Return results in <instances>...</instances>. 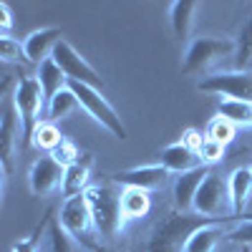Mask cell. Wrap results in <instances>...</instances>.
<instances>
[{
	"label": "cell",
	"mask_w": 252,
	"mask_h": 252,
	"mask_svg": "<svg viewBox=\"0 0 252 252\" xmlns=\"http://www.w3.org/2000/svg\"><path fill=\"white\" fill-rule=\"evenodd\" d=\"M96 232L103 242H116L126 227V217L121 209V187L109 182V184H96L89 187L86 192Z\"/></svg>",
	"instance_id": "obj_1"
},
{
	"label": "cell",
	"mask_w": 252,
	"mask_h": 252,
	"mask_svg": "<svg viewBox=\"0 0 252 252\" xmlns=\"http://www.w3.org/2000/svg\"><path fill=\"white\" fill-rule=\"evenodd\" d=\"M237 40L227 35H197L189 40V46L182 58V73L184 76H209L212 68L224 58H235Z\"/></svg>",
	"instance_id": "obj_2"
},
{
	"label": "cell",
	"mask_w": 252,
	"mask_h": 252,
	"mask_svg": "<svg viewBox=\"0 0 252 252\" xmlns=\"http://www.w3.org/2000/svg\"><path fill=\"white\" fill-rule=\"evenodd\" d=\"M207 222H215V220H204L194 212H189V215L174 212L157 224L149 242H146V252H184L189 237Z\"/></svg>",
	"instance_id": "obj_3"
},
{
	"label": "cell",
	"mask_w": 252,
	"mask_h": 252,
	"mask_svg": "<svg viewBox=\"0 0 252 252\" xmlns=\"http://www.w3.org/2000/svg\"><path fill=\"white\" fill-rule=\"evenodd\" d=\"M58 222L63 224V229L81 245L89 250H101V237L96 232L94 224V215L86 194H76V197H66L61 204L58 212Z\"/></svg>",
	"instance_id": "obj_4"
},
{
	"label": "cell",
	"mask_w": 252,
	"mask_h": 252,
	"mask_svg": "<svg viewBox=\"0 0 252 252\" xmlns=\"http://www.w3.org/2000/svg\"><path fill=\"white\" fill-rule=\"evenodd\" d=\"M68 89L78 98L81 109L86 111L96 124H101L111 136H116V139H126V136H129V131H126V126H124L119 111L109 103V98L101 94V89L86 86V83H76V81H68Z\"/></svg>",
	"instance_id": "obj_5"
},
{
	"label": "cell",
	"mask_w": 252,
	"mask_h": 252,
	"mask_svg": "<svg viewBox=\"0 0 252 252\" xmlns=\"http://www.w3.org/2000/svg\"><path fill=\"white\" fill-rule=\"evenodd\" d=\"M13 106L18 109L20 119H23V126H26V139H31L33 129L40 124V116L46 114V106H48V98L43 94V86L40 81L33 76H20L15 89H13Z\"/></svg>",
	"instance_id": "obj_6"
},
{
	"label": "cell",
	"mask_w": 252,
	"mask_h": 252,
	"mask_svg": "<svg viewBox=\"0 0 252 252\" xmlns=\"http://www.w3.org/2000/svg\"><path fill=\"white\" fill-rule=\"evenodd\" d=\"M194 215H199L204 220H215V222H222L227 215H232L227 177L209 172V177L202 182L199 192L194 197Z\"/></svg>",
	"instance_id": "obj_7"
},
{
	"label": "cell",
	"mask_w": 252,
	"mask_h": 252,
	"mask_svg": "<svg viewBox=\"0 0 252 252\" xmlns=\"http://www.w3.org/2000/svg\"><path fill=\"white\" fill-rule=\"evenodd\" d=\"M197 89L202 94H215L222 98L235 101H250L252 103V71H215L204 78H199Z\"/></svg>",
	"instance_id": "obj_8"
},
{
	"label": "cell",
	"mask_w": 252,
	"mask_h": 252,
	"mask_svg": "<svg viewBox=\"0 0 252 252\" xmlns=\"http://www.w3.org/2000/svg\"><path fill=\"white\" fill-rule=\"evenodd\" d=\"M53 61L61 66V71L66 73L68 81H76V83H86V86H94V89H103V78L101 73L91 66V63L83 58L68 40H61L53 51Z\"/></svg>",
	"instance_id": "obj_9"
},
{
	"label": "cell",
	"mask_w": 252,
	"mask_h": 252,
	"mask_svg": "<svg viewBox=\"0 0 252 252\" xmlns=\"http://www.w3.org/2000/svg\"><path fill=\"white\" fill-rule=\"evenodd\" d=\"M20 136H26V126L13 98H3V119H0V166L8 174L13 169V159L20 146Z\"/></svg>",
	"instance_id": "obj_10"
},
{
	"label": "cell",
	"mask_w": 252,
	"mask_h": 252,
	"mask_svg": "<svg viewBox=\"0 0 252 252\" xmlns=\"http://www.w3.org/2000/svg\"><path fill=\"white\" fill-rule=\"evenodd\" d=\"M172 172H166L161 164H144V166H131V169L116 172L111 177L114 184L124 189H141V192H161L164 187H169Z\"/></svg>",
	"instance_id": "obj_11"
},
{
	"label": "cell",
	"mask_w": 252,
	"mask_h": 252,
	"mask_svg": "<svg viewBox=\"0 0 252 252\" xmlns=\"http://www.w3.org/2000/svg\"><path fill=\"white\" fill-rule=\"evenodd\" d=\"M63 177H66V166H61L51 154L38 157L28 169L31 192L35 197H51L63 187Z\"/></svg>",
	"instance_id": "obj_12"
},
{
	"label": "cell",
	"mask_w": 252,
	"mask_h": 252,
	"mask_svg": "<svg viewBox=\"0 0 252 252\" xmlns=\"http://www.w3.org/2000/svg\"><path fill=\"white\" fill-rule=\"evenodd\" d=\"M209 172H212V166H197V169L192 172H184V174H177L174 182H172V197H174V207L177 212L182 215H189L194 212V197L199 192L202 182L209 177Z\"/></svg>",
	"instance_id": "obj_13"
},
{
	"label": "cell",
	"mask_w": 252,
	"mask_h": 252,
	"mask_svg": "<svg viewBox=\"0 0 252 252\" xmlns=\"http://www.w3.org/2000/svg\"><path fill=\"white\" fill-rule=\"evenodd\" d=\"M61 40H63V38H61V31H58V28H40V31H33V33L23 40L28 63H33V66H40L43 61H48Z\"/></svg>",
	"instance_id": "obj_14"
},
{
	"label": "cell",
	"mask_w": 252,
	"mask_h": 252,
	"mask_svg": "<svg viewBox=\"0 0 252 252\" xmlns=\"http://www.w3.org/2000/svg\"><path fill=\"white\" fill-rule=\"evenodd\" d=\"M159 164L164 166L166 172H172L174 177L177 174H184V172H192L197 166H202L199 161V154L192 152L189 146H184L182 141H174V144H166L161 154H159Z\"/></svg>",
	"instance_id": "obj_15"
},
{
	"label": "cell",
	"mask_w": 252,
	"mask_h": 252,
	"mask_svg": "<svg viewBox=\"0 0 252 252\" xmlns=\"http://www.w3.org/2000/svg\"><path fill=\"white\" fill-rule=\"evenodd\" d=\"M227 187H229V202H232V217H240L252 199V172H250V166H237L235 172H229Z\"/></svg>",
	"instance_id": "obj_16"
},
{
	"label": "cell",
	"mask_w": 252,
	"mask_h": 252,
	"mask_svg": "<svg viewBox=\"0 0 252 252\" xmlns=\"http://www.w3.org/2000/svg\"><path fill=\"white\" fill-rule=\"evenodd\" d=\"M91 169H94V157L91 154H81V159L71 166H66V177H63V187L61 192L66 197H76L83 194L91 187Z\"/></svg>",
	"instance_id": "obj_17"
},
{
	"label": "cell",
	"mask_w": 252,
	"mask_h": 252,
	"mask_svg": "<svg viewBox=\"0 0 252 252\" xmlns=\"http://www.w3.org/2000/svg\"><path fill=\"white\" fill-rule=\"evenodd\" d=\"M199 3H192V0H177V3L169 5V23L174 31L177 40H187L189 33H192L194 18H197Z\"/></svg>",
	"instance_id": "obj_18"
},
{
	"label": "cell",
	"mask_w": 252,
	"mask_h": 252,
	"mask_svg": "<svg viewBox=\"0 0 252 252\" xmlns=\"http://www.w3.org/2000/svg\"><path fill=\"white\" fill-rule=\"evenodd\" d=\"M222 237H227V229L222 227V222H207L189 237L184 252H215Z\"/></svg>",
	"instance_id": "obj_19"
},
{
	"label": "cell",
	"mask_w": 252,
	"mask_h": 252,
	"mask_svg": "<svg viewBox=\"0 0 252 252\" xmlns=\"http://www.w3.org/2000/svg\"><path fill=\"white\" fill-rule=\"evenodd\" d=\"M217 116L227 119L235 129H252V103L250 101L222 98L217 106Z\"/></svg>",
	"instance_id": "obj_20"
},
{
	"label": "cell",
	"mask_w": 252,
	"mask_h": 252,
	"mask_svg": "<svg viewBox=\"0 0 252 252\" xmlns=\"http://www.w3.org/2000/svg\"><path fill=\"white\" fill-rule=\"evenodd\" d=\"M35 78L40 81V86H43V94H46V98H51V96H56L58 91H63L68 86V78H66V73L61 71V66L53 61V56L48 58V61H43L38 66V71H35Z\"/></svg>",
	"instance_id": "obj_21"
},
{
	"label": "cell",
	"mask_w": 252,
	"mask_h": 252,
	"mask_svg": "<svg viewBox=\"0 0 252 252\" xmlns=\"http://www.w3.org/2000/svg\"><path fill=\"white\" fill-rule=\"evenodd\" d=\"M121 209H124L126 222L146 217L152 212V197H149V192H141V189H124L121 187Z\"/></svg>",
	"instance_id": "obj_22"
},
{
	"label": "cell",
	"mask_w": 252,
	"mask_h": 252,
	"mask_svg": "<svg viewBox=\"0 0 252 252\" xmlns=\"http://www.w3.org/2000/svg\"><path fill=\"white\" fill-rule=\"evenodd\" d=\"M78 109H81L78 98H76V96H73V91L66 86L63 91H58L56 96H51V98H48L46 116H48V121H53V124H61V121H66L68 116H73Z\"/></svg>",
	"instance_id": "obj_23"
},
{
	"label": "cell",
	"mask_w": 252,
	"mask_h": 252,
	"mask_svg": "<svg viewBox=\"0 0 252 252\" xmlns=\"http://www.w3.org/2000/svg\"><path fill=\"white\" fill-rule=\"evenodd\" d=\"M66 139L61 134V129H58V124H53V121H40L35 129H33V134H31V144L35 146V149H40V152H46V154H51L56 146H61V141Z\"/></svg>",
	"instance_id": "obj_24"
},
{
	"label": "cell",
	"mask_w": 252,
	"mask_h": 252,
	"mask_svg": "<svg viewBox=\"0 0 252 252\" xmlns=\"http://www.w3.org/2000/svg\"><path fill=\"white\" fill-rule=\"evenodd\" d=\"M237 53H235V68L237 71H250L252 66V15L242 23L237 33Z\"/></svg>",
	"instance_id": "obj_25"
},
{
	"label": "cell",
	"mask_w": 252,
	"mask_h": 252,
	"mask_svg": "<svg viewBox=\"0 0 252 252\" xmlns=\"http://www.w3.org/2000/svg\"><path fill=\"white\" fill-rule=\"evenodd\" d=\"M48 252H81V245L63 229L58 217L48 222Z\"/></svg>",
	"instance_id": "obj_26"
},
{
	"label": "cell",
	"mask_w": 252,
	"mask_h": 252,
	"mask_svg": "<svg viewBox=\"0 0 252 252\" xmlns=\"http://www.w3.org/2000/svg\"><path fill=\"white\" fill-rule=\"evenodd\" d=\"M235 136H237V129L222 116H215L212 121H209V126H207V139H215V141H220L224 146L229 141H235Z\"/></svg>",
	"instance_id": "obj_27"
},
{
	"label": "cell",
	"mask_w": 252,
	"mask_h": 252,
	"mask_svg": "<svg viewBox=\"0 0 252 252\" xmlns=\"http://www.w3.org/2000/svg\"><path fill=\"white\" fill-rule=\"evenodd\" d=\"M0 58H3L5 63H28L23 43H20L18 38H13V35L0 38Z\"/></svg>",
	"instance_id": "obj_28"
},
{
	"label": "cell",
	"mask_w": 252,
	"mask_h": 252,
	"mask_svg": "<svg viewBox=\"0 0 252 252\" xmlns=\"http://www.w3.org/2000/svg\"><path fill=\"white\" fill-rule=\"evenodd\" d=\"M224 152H227L224 144H220V141H215V139H207L197 154H199V161H202L204 166H215V164H220V161L224 159Z\"/></svg>",
	"instance_id": "obj_29"
},
{
	"label": "cell",
	"mask_w": 252,
	"mask_h": 252,
	"mask_svg": "<svg viewBox=\"0 0 252 252\" xmlns=\"http://www.w3.org/2000/svg\"><path fill=\"white\" fill-rule=\"evenodd\" d=\"M51 157H53L61 166H71V164H76V161L81 159V152H78V146H76L73 141L63 139L61 146H56V149L51 152Z\"/></svg>",
	"instance_id": "obj_30"
},
{
	"label": "cell",
	"mask_w": 252,
	"mask_h": 252,
	"mask_svg": "<svg viewBox=\"0 0 252 252\" xmlns=\"http://www.w3.org/2000/svg\"><path fill=\"white\" fill-rule=\"evenodd\" d=\"M227 240L242 247H252V220H242L232 229H227Z\"/></svg>",
	"instance_id": "obj_31"
},
{
	"label": "cell",
	"mask_w": 252,
	"mask_h": 252,
	"mask_svg": "<svg viewBox=\"0 0 252 252\" xmlns=\"http://www.w3.org/2000/svg\"><path fill=\"white\" fill-rule=\"evenodd\" d=\"M184 146H189L192 152H199L202 149V144L207 141V134H202V131H197V129H187L184 134H182V139H179Z\"/></svg>",
	"instance_id": "obj_32"
},
{
	"label": "cell",
	"mask_w": 252,
	"mask_h": 252,
	"mask_svg": "<svg viewBox=\"0 0 252 252\" xmlns=\"http://www.w3.org/2000/svg\"><path fill=\"white\" fill-rule=\"evenodd\" d=\"M10 26H13V13L8 3H0V31H3V35H10Z\"/></svg>",
	"instance_id": "obj_33"
},
{
	"label": "cell",
	"mask_w": 252,
	"mask_h": 252,
	"mask_svg": "<svg viewBox=\"0 0 252 252\" xmlns=\"http://www.w3.org/2000/svg\"><path fill=\"white\" fill-rule=\"evenodd\" d=\"M13 252H38V237H26L13 245Z\"/></svg>",
	"instance_id": "obj_34"
},
{
	"label": "cell",
	"mask_w": 252,
	"mask_h": 252,
	"mask_svg": "<svg viewBox=\"0 0 252 252\" xmlns=\"http://www.w3.org/2000/svg\"><path fill=\"white\" fill-rule=\"evenodd\" d=\"M240 252H252V247H242V250H240Z\"/></svg>",
	"instance_id": "obj_35"
},
{
	"label": "cell",
	"mask_w": 252,
	"mask_h": 252,
	"mask_svg": "<svg viewBox=\"0 0 252 252\" xmlns=\"http://www.w3.org/2000/svg\"><path fill=\"white\" fill-rule=\"evenodd\" d=\"M250 172H252V164H250Z\"/></svg>",
	"instance_id": "obj_36"
}]
</instances>
